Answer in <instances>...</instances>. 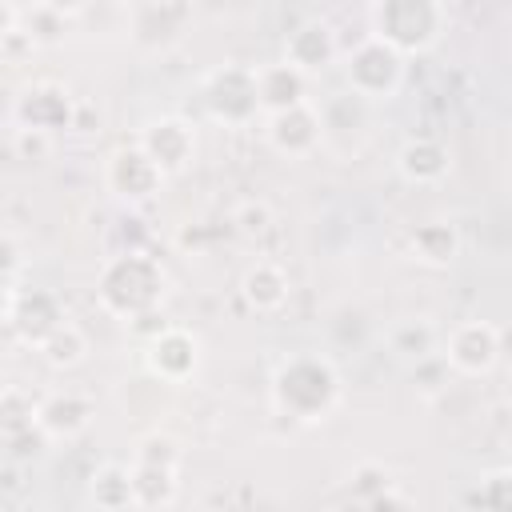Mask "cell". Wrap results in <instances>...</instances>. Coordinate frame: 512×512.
I'll use <instances>...</instances> for the list:
<instances>
[{
  "label": "cell",
  "instance_id": "cell-1",
  "mask_svg": "<svg viewBox=\"0 0 512 512\" xmlns=\"http://www.w3.org/2000/svg\"><path fill=\"white\" fill-rule=\"evenodd\" d=\"M268 404L276 416L300 428H316L336 416L344 404V380L340 368L324 352H292L272 368L268 380Z\"/></svg>",
  "mask_w": 512,
  "mask_h": 512
},
{
  "label": "cell",
  "instance_id": "cell-2",
  "mask_svg": "<svg viewBox=\"0 0 512 512\" xmlns=\"http://www.w3.org/2000/svg\"><path fill=\"white\" fill-rule=\"evenodd\" d=\"M164 292H168V272L148 248H124L100 264L96 304L116 320H132L140 312L160 308Z\"/></svg>",
  "mask_w": 512,
  "mask_h": 512
},
{
  "label": "cell",
  "instance_id": "cell-3",
  "mask_svg": "<svg viewBox=\"0 0 512 512\" xmlns=\"http://www.w3.org/2000/svg\"><path fill=\"white\" fill-rule=\"evenodd\" d=\"M368 36H380L404 56L432 52L448 32L444 0H372L368 4Z\"/></svg>",
  "mask_w": 512,
  "mask_h": 512
},
{
  "label": "cell",
  "instance_id": "cell-4",
  "mask_svg": "<svg viewBox=\"0 0 512 512\" xmlns=\"http://www.w3.org/2000/svg\"><path fill=\"white\" fill-rule=\"evenodd\" d=\"M200 108L220 128H248L264 116L256 68L248 64H216L200 76Z\"/></svg>",
  "mask_w": 512,
  "mask_h": 512
},
{
  "label": "cell",
  "instance_id": "cell-5",
  "mask_svg": "<svg viewBox=\"0 0 512 512\" xmlns=\"http://www.w3.org/2000/svg\"><path fill=\"white\" fill-rule=\"evenodd\" d=\"M344 80L356 96L368 104H388L400 96L408 80V56L384 44L380 36H364L348 56H344Z\"/></svg>",
  "mask_w": 512,
  "mask_h": 512
},
{
  "label": "cell",
  "instance_id": "cell-6",
  "mask_svg": "<svg viewBox=\"0 0 512 512\" xmlns=\"http://www.w3.org/2000/svg\"><path fill=\"white\" fill-rule=\"evenodd\" d=\"M164 180H168L164 168L140 148V140L116 144V148L104 156V188H108L120 204H128V208L156 200L160 188H164Z\"/></svg>",
  "mask_w": 512,
  "mask_h": 512
},
{
  "label": "cell",
  "instance_id": "cell-7",
  "mask_svg": "<svg viewBox=\"0 0 512 512\" xmlns=\"http://www.w3.org/2000/svg\"><path fill=\"white\" fill-rule=\"evenodd\" d=\"M76 108H80V100H76L64 84H56V80H36V84L20 88V96L12 100L8 120H12L16 128H36V132L60 136V132H72Z\"/></svg>",
  "mask_w": 512,
  "mask_h": 512
},
{
  "label": "cell",
  "instance_id": "cell-8",
  "mask_svg": "<svg viewBox=\"0 0 512 512\" xmlns=\"http://www.w3.org/2000/svg\"><path fill=\"white\" fill-rule=\"evenodd\" d=\"M192 28V0H140L128 36L140 52H172Z\"/></svg>",
  "mask_w": 512,
  "mask_h": 512
},
{
  "label": "cell",
  "instance_id": "cell-9",
  "mask_svg": "<svg viewBox=\"0 0 512 512\" xmlns=\"http://www.w3.org/2000/svg\"><path fill=\"white\" fill-rule=\"evenodd\" d=\"M200 360H204L200 336L180 324H168L160 336L144 344V372L160 384H176V388L188 384L200 372Z\"/></svg>",
  "mask_w": 512,
  "mask_h": 512
},
{
  "label": "cell",
  "instance_id": "cell-10",
  "mask_svg": "<svg viewBox=\"0 0 512 512\" xmlns=\"http://www.w3.org/2000/svg\"><path fill=\"white\" fill-rule=\"evenodd\" d=\"M264 140L284 160H304L324 144V116L312 104H296L264 116Z\"/></svg>",
  "mask_w": 512,
  "mask_h": 512
},
{
  "label": "cell",
  "instance_id": "cell-11",
  "mask_svg": "<svg viewBox=\"0 0 512 512\" xmlns=\"http://www.w3.org/2000/svg\"><path fill=\"white\" fill-rule=\"evenodd\" d=\"M140 148L164 168V176H180L192 168L196 160V128L184 116H152L140 132H136Z\"/></svg>",
  "mask_w": 512,
  "mask_h": 512
},
{
  "label": "cell",
  "instance_id": "cell-12",
  "mask_svg": "<svg viewBox=\"0 0 512 512\" xmlns=\"http://www.w3.org/2000/svg\"><path fill=\"white\" fill-rule=\"evenodd\" d=\"M444 360L456 376H488L500 364V328L488 320H464L444 340Z\"/></svg>",
  "mask_w": 512,
  "mask_h": 512
},
{
  "label": "cell",
  "instance_id": "cell-13",
  "mask_svg": "<svg viewBox=\"0 0 512 512\" xmlns=\"http://www.w3.org/2000/svg\"><path fill=\"white\" fill-rule=\"evenodd\" d=\"M60 324H68V308L52 288H24L16 308L4 316V328L24 344V348H40Z\"/></svg>",
  "mask_w": 512,
  "mask_h": 512
},
{
  "label": "cell",
  "instance_id": "cell-14",
  "mask_svg": "<svg viewBox=\"0 0 512 512\" xmlns=\"http://www.w3.org/2000/svg\"><path fill=\"white\" fill-rule=\"evenodd\" d=\"M284 60L296 64L304 76L328 72V68L340 60V36H336L332 20H320V16L300 20V24L288 32V40H284Z\"/></svg>",
  "mask_w": 512,
  "mask_h": 512
},
{
  "label": "cell",
  "instance_id": "cell-15",
  "mask_svg": "<svg viewBox=\"0 0 512 512\" xmlns=\"http://www.w3.org/2000/svg\"><path fill=\"white\" fill-rule=\"evenodd\" d=\"M36 420L40 428L60 444V440H76L92 428L96 420V400L76 392V388H60V392H48L44 400H36Z\"/></svg>",
  "mask_w": 512,
  "mask_h": 512
},
{
  "label": "cell",
  "instance_id": "cell-16",
  "mask_svg": "<svg viewBox=\"0 0 512 512\" xmlns=\"http://www.w3.org/2000/svg\"><path fill=\"white\" fill-rule=\"evenodd\" d=\"M396 176L404 184H416V188H428V184H440L448 180L452 172V152L444 140L436 136H408L400 148H396Z\"/></svg>",
  "mask_w": 512,
  "mask_h": 512
},
{
  "label": "cell",
  "instance_id": "cell-17",
  "mask_svg": "<svg viewBox=\"0 0 512 512\" xmlns=\"http://www.w3.org/2000/svg\"><path fill=\"white\" fill-rule=\"evenodd\" d=\"M460 252H464V236L444 216H432L408 232V260H416L424 268H452L460 260Z\"/></svg>",
  "mask_w": 512,
  "mask_h": 512
},
{
  "label": "cell",
  "instance_id": "cell-18",
  "mask_svg": "<svg viewBox=\"0 0 512 512\" xmlns=\"http://www.w3.org/2000/svg\"><path fill=\"white\" fill-rule=\"evenodd\" d=\"M292 296V284H288V272L276 264V260H252L240 276V300L248 312L256 316H276Z\"/></svg>",
  "mask_w": 512,
  "mask_h": 512
},
{
  "label": "cell",
  "instance_id": "cell-19",
  "mask_svg": "<svg viewBox=\"0 0 512 512\" xmlns=\"http://www.w3.org/2000/svg\"><path fill=\"white\" fill-rule=\"evenodd\" d=\"M308 80L296 64L288 60H276V64H260L256 68V84H260V104H264V116L272 112H284V108H296V104H308Z\"/></svg>",
  "mask_w": 512,
  "mask_h": 512
},
{
  "label": "cell",
  "instance_id": "cell-20",
  "mask_svg": "<svg viewBox=\"0 0 512 512\" xmlns=\"http://www.w3.org/2000/svg\"><path fill=\"white\" fill-rule=\"evenodd\" d=\"M88 504L100 508V512H124V508H136V488H132V468L128 464H100L92 476H88Z\"/></svg>",
  "mask_w": 512,
  "mask_h": 512
},
{
  "label": "cell",
  "instance_id": "cell-21",
  "mask_svg": "<svg viewBox=\"0 0 512 512\" xmlns=\"http://www.w3.org/2000/svg\"><path fill=\"white\" fill-rule=\"evenodd\" d=\"M132 488H136V508H172L180 500V468L168 464H136L132 460Z\"/></svg>",
  "mask_w": 512,
  "mask_h": 512
},
{
  "label": "cell",
  "instance_id": "cell-22",
  "mask_svg": "<svg viewBox=\"0 0 512 512\" xmlns=\"http://www.w3.org/2000/svg\"><path fill=\"white\" fill-rule=\"evenodd\" d=\"M36 352H40V360H44L52 372H72V368H80V364L88 360V352H92V348H88L84 328L68 320V324H60V328H56V332L36 348Z\"/></svg>",
  "mask_w": 512,
  "mask_h": 512
},
{
  "label": "cell",
  "instance_id": "cell-23",
  "mask_svg": "<svg viewBox=\"0 0 512 512\" xmlns=\"http://www.w3.org/2000/svg\"><path fill=\"white\" fill-rule=\"evenodd\" d=\"M436 340L440 336H436V328L428 320H400L396 328H388V352L396 360H404V364H416V360L432 356Z\"/></svg>",
  "mask_w": 512,
  "mask_h": 512
},
{
  "label": "cell",
  "instance_id": "cell-24",
  "mask_svg": "<svg viewBox=\"0 0 512 512\" xmlns=\"http://www.w3.org/2000/svg\"><path fill=\"white\" fill-rule=\"evenodd\" d=\"M464 504L488 508V512H512V468H488V472H480V480L472 484V492L464 496Z\"/></svg>",
  "mask_w": 512,
  "mask_h": 512
},
{
  "label": "cell",
  "instance_id": "cell-25",
  "mask_svg": "<svg viewBox=\"0 0 512 512\" xmlns=\"http://www.w3.org/2000/svg\"><path fill=\"white\" fill-rule=\"evenodd\" d=\"M52 444H56V440H52V436L40 428V420H36V424H24V428H16V432H4V460L16 464V468H24V464H32V460H44Z\"/></svg>",
  "mask_w": 512,
  "mask_h": 512
},
{
  "label": "cell",
  "instance_id": "cell-26",
  "mask_svg": "<svg viewBox=\"0 0 512 512\" xmlns=\"http://www.w3.org/2000/svg\"><path fill=\"white\" fill-rule=\"evenodd\" d=\"M232 228L244 236V240H264L272 228H276V212H272V204L268 200H260V196H252V200H240L236 208H232Z\"/></svg>",
  "mask_w": 512,
  "mask_h": 512
},
{
  "label": "cell",
  "instance_id": "cell-27",
  "mask_svg": "<svg viewBox=\"0 0 512 512\" xmlns=\"http://www.w3.org/2000/svg\"><path fill=\"white\" fill-rule=\"evenodd\" d=\"M392 484V472L380 464V460H360V464H352V472H348V496H352V504H372V496L376 492H384Z\"/></svg>",
  "mask_w": 512,
  "mask_h": 512
},
{
  "label": "cell",
  "instance_id": "cell-28",
  "mask_svg": "<svg viewBox=\"0 0 512 512\" xmlns=\"http://www.w3.org/2000/svg\"><path fill=\"white\" fill-rule=\"evenodd\" d=\"M448 372H452V364L444 360V352H432V356L416 360V364H412V372H408L412 392H416L420 400H436V396L448 388Z\"/></svg>",
  "mask_w": 512,
  "mask_h": 512
},
{
  "label": "cell",
  "instance_id": "cell-29",
  "mask_svg": "<svg viewBox=\"0 0 512 512\" xmlns=\"http://www.w3.org/2000/svg\"><path fill=\"white\" fill-rule=\"evenodd\" d=\"M136 464H168V468H180L184 464V444L172 436V432H148L136 440Z\"/></svg>",
  "mask_w": 512,
  "mask_h": 512
},
{
  "label": "cell",
  "instance_id": "cell-30",
  "mask_svg": "<svg viewBox=\"0 0 512 512\" xmlns=\"http://www.w3.org/2000/svg\"><path fill=\"white\" fill-rule=\"evenodd\" d=\"M12 152L20 164H48L56 152V136L36 132V128H16L12 124Z\"/></svg>",
  "mask_w": 512,
  "mask_h": 512
},
{
  "label": "cell",
  "instance_id": "cell-31",
  "mask_svg": "<svg viewBox=\"0 0 512 512\" xmlns=\"http://www.w3.org/2000/svg\"><path fill=\"white\" fill-rule=\"evenodd\" d=\"M24 424H36V404L16 384H8L0 392V432H16Z\"/></svg>",
  "mask_w": 512,
  "mask_h": 512
},
{
  "label": "cell",
  "instance_id": "cell-32",
  "mask_svg": "<svg viewBox=\"0 0 512 512\" xmlns=\"http://www.w3.org/2000/svg\"><path fill=\"white\" fill-rule=\"evenodd\" d=\"M64 16H56V12H48V8H40V4H32V12H28V32L36 36V44H60L64 40Z\"/></svg>",
  "mask_w": 512,
  "mask_h": 512
},
{
  "label": "cell",
  "instance_id": "cell-33",
  "mask_svg": "<svg viewBox=\"0 0 512 512\" xmlns=\"http://www.w3.org/2000/svg\"><path fill=\"white\" fill-rule=\"evenodd\" d=\"M124 328H128V336H132V340H140V348H144L152 336H160V332L168 328V320H164V312H160V308H152V312H140V316L124 320Z\"/></svg>",
  "mask_w": 512,
  "mask_h": 512
},
{
  "label": "cell",
  "instance_id": "cell-34",
  "mask_svg": "<svg viewBox=\"0 0 512 512\" xmlns=\"http://www.w3.org/2000/svg\"><path fill=\"white\" fill-rule=\"evenodd\" d=\"M412 504H416V500H412V496L392 480L384 492H376V496H372V504H368V508H412Z\"/></svg>",
  "mask_w": 512,
  "mask_h": 512
},
{
  "label": "cell",
  "instance_id": "cell-35",
  "mask_svg": "<svg viewBox=\"0 0 512 512\" xmlns=\"http://www.w3.org/2000/svg\"><path fill=\"white\" fill-rule=\"evenodd\" d=\"M32 4H40V8L64 16V20H76V16H84L92 8V0H32Z\"/></svg>",
  "mask_w": 512,
  "mask_h": 512
},
{
  "label": "cell",
  "instance_id": "cell-36",
  "mask_svg": "<svg viewBox=\"0 0 512 512\" xmlns=\"http://www.w3.org/2000/svg\"><path fill=\"white\" fill-rule=\"evenodd\" d=\"M72 132H84V136H92V132H100V112H96L92 104H84V100H80V108H76V124H72Z\"/></svg>",
  "mask_w": 512,
  "mask_h": 512
},
{
  "label": "cell",
  "instance_id": "cell-37",
  "mask_svg": "<svg viewBox=\"0 0 512 512\" xmlns=\"http://www.w3.org/2000/svg\"><path fill=\"white\" fill-rule=\"evenodd\" d=\"M500 360H508V364H512V324H508V328H500Z\"/></svg>",
  "mask_w": 512,
  "mask_h": 512
}]
</instances>
